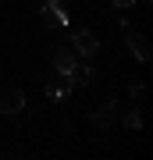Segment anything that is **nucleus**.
I'll use <instances>...</instances> for the list:
<instances>
[{
	"label": "nucleus",
	"instance_id": "39448f33",
	"mask_svg": "<svg viewBox=\"0 0 153 160\" xmlns=\"http://www.w3.org/2000/svg\"><path fill=\"white\" fill-rule=\"evenodd\" d=\"M22 107H25V96L18 89H7L4 96H0V110H4V114H18Z\"/></svg>",
	"mask_w": 153,
	"mask_h": 160
},
{
	"label": "nucleus",
	"instance_id": "7ed1b4c3",
	"mask_svg": "<svg viewBox=\"0 0 153 160\" xmlns=\"http://www.w3.org/2000/svg\"><path fill=\"white\" fill-rule=\"evenodd\" d=\"M75 50H79L82 57H93V53L100 50V39H96V32H89V29L75 32Z\"/></svg>",
	"mask_w": 153,
	"mask_h": 160
},
{
	"label": "nucleus",
	"instance_id": "f03ea898",
	"mask_svg": "<svg viewBox=\"0 0 153 160\" xmlns=\"http://www.w3.org/2000/svg\"><path fill=\"white\" fill-rule=\"evenodd\" d=\"M39 11H43V18H46V25H54V29H64V25L71 22L61 0H43V7H39Z\"/></svg>",
	"mask_w": 153,
	"mask_h": 160
},
{
	"label": "nucleus",
	"instance_id": "0eeeda50",
	"mask_svg": "<svg viewBox=\"0 0 153 160\" xmlns=\"http://www.w3.org/2000/svg\"><path fill=\"white\" fill-rule=\"evenodd\" d=\"M125 125H128V128H139V125H142V118H139V110H135V107H132V114L125 118Z\"/></svg>",
	"mask_w": 153,
	"mask_h": 160
},
{
	"label": "nucleus",
	"instance_id": "6e6552de",
	"mask_svg": "<svg viewBox=\"0 0 153 160\" xmlns=\"http://www.w3.org/2000/svg\"><path fill=\"white\" fill-rule=\"evenodd\" d=\"M110 4H114V7H132L135 0H110Z\"/></svg>",
	"mask_w": 153,
	"mask_h": 160
},
{
	"label": "nucleus",
	"instance_id": "f257e3e1",
	"mask_svg": "<svg viewBox=\"0 0 153 160\" xmlns=\"http://www.w3.org/2000/svg\"><path fill=\"white\" fill-rule=\"evenodd\" d=\"M75 50H57L54 53V71L61 75V78H68V86H75Z\"/></svg>",
	"mask_w": 153,
	"mask_h": 160
},
{
	"label": "nucleus",
	"instance_id": "423d86ee",
	"mask_svg": "<svg viewBox=\"0 0 153 160\" xmlns=\"http://www.w3.org/2000/svg\"><path fill=\"white\" fill-rule=\"evenodd\" d=\"M93 121H96L100 128H107L110 121H114V103H107V107H100V110H93Z\"/></svg>",
	"mask_w": 153,
	"mask_h": 160
},
{
	"label": "nucleus",
	"instance_id": "20e7f679",
	"mask_svg": "<svg viewBox=\"0 0 153 160\" xmlns=\"http://www.w3.org/2000/svg\"><path fill=\"white\" fill-rule=\"evenodd\" d=\"M125 43H128V50L135 53V61H142V64L150 61V43L142 39V36H135V32L128 29V32H125Z\"/></svg>",
	"mask_w": 153,
	"mask_h": 160
}]
</instances>
